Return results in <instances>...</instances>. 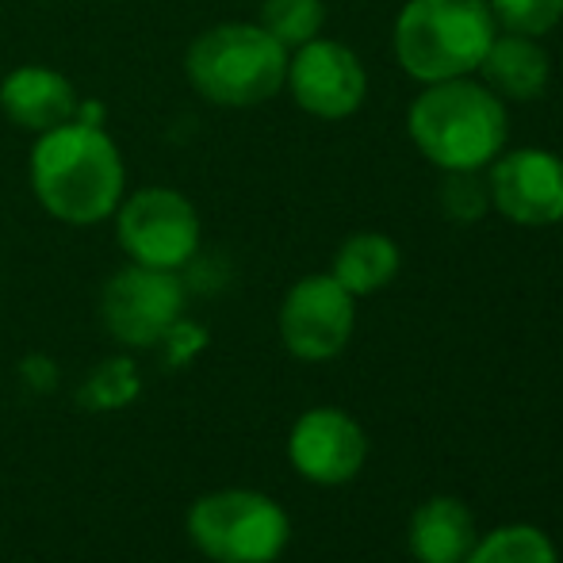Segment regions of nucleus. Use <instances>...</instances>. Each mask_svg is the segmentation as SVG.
<instances>
[{
    "instance_id": "obj_1",
    "label": "nucleus",
    "mask_w": 563,
    "mask_h": 563,
    "mask_svg": "<svg viewBox=\"0 0 563 563\" xmlns=\"http://www.w3.org/2000/svg\"><path fill=\"white\" fill-rule=\"evenodd\" d=\"M31 185L54 219L92 227L123 203V157L97 123L69 119L38 134L31 150Z\"/></svg>"
},
{
    "instance_id": "obj_2",
    "label": "nucleus",
    "mask_w": 563,
    "mask_h": 563,
    "mask_svg": "<svg viewBox=\"0 0 563 563\" xmlns=\"http://www.w3.org/2000/svg\"><path fill=\"white\" fill-rule=\"evenodd\" d=\"M415 146L441 169H483L506 146V108L490 89L452 77L410 104Z\"/></svg>"
},
{
    "instance_id": "obj_3",
    "label": "nucleus",
    "mask_w": 563,
    "mask_h": 563,
    "mask_svg": "<svg viewBox=\"0 0 563 563\" xmlns=\"http://www.w3.org/2000/svg\"><path fill=\"white\" fill-rule=\"evenodd\" d=\"M495 43L487 0H410L395 23L399 66L418 81H452L479 69Z\"/></svg>"
},
{
    "instance_id": "obj_4",
    "label": "nucleus",
    "mask_w": 563,
    "mask_h": 563,
    "mask_svg": "<svg viewBox=\"0 0 563 563\" xmlns=\"http://www.w3.org/2000/svg\"><path fill=\"white\" fill-rule=\"evenodd\" d=\"M188 81L223 108L265 104L288 81V46L261 23H219L188 46Z\"/></svg>"
},
{
    "instance_id": "obj_5",
    "label": "nucleus",
    "mask_w": 563,
    "mask_h": 563,
    "mask_svg": "<svg viewBox=\"0 0 563 563\" xmlns=\"http://www.w3.org/2000/svg\"><path fill=\"white\" fill-rule=\"evenodd\" d=\"M188 537L216 563H273L288 549L291 521L261 490H216L188 510Z\"/></svg>"
},
{
    "instance_id": "obj_6",
    "label": "nucleus",
    "mask_w": 563,
    "mask_h": 563,
    "mask_svg": "<svg viewBox=\"0 0 563 563\" xmlns=\"http://www.w3.org/2000/svg\"><path fill=\"white\" fill-rule=\"evenodd\" d=\"M115 234L134 265L177 273L200 245V219L173 188H142L115 208Z\"/></svg>"
},
{
    "instance_id": "obj_7",
    "label": "nucleus",
    "mask_w": 563,
    "mask_h": 563,
    "mask_svg": "<svg viewBox=\"0 0 563 563\" xmlns=\"http://www.w3.org/2000/svg\"><path fill=\"white\" fill-rule=\"evenodd\" d=\"M100 311L115 341L146 349L173 334L185 311V288L169 268L126 265L108 280Z\"/></svg>"
},
{
    "instance_id": "obj_8",
    "label": "nucleus",
    "mask_w": 563,
    "mask_h": 563,
    "mask_svg": "<svg viewBox=\"0 0 563 563\" xmlns=\"http://www.w3.org/2000/svg\"><path fill=\"white\" fill-rule=\"evenodd\" d=\"M353 296L334 276H303L280 307V338L299 361H330L353 338Z\"/></svg>"
},
{
    "instance_id": "obj_9",
    "label": "nucleus",
    "mask_w": 563,
    "mask_h": 563,
    "mask_svg": "<svg viewBox=\"0 0 563 563\" xmlns=\"http://www.w3.org/2000/svg\"><path fill=\"white\" fill-rule=\"evenodd\" d=\"M288 85L296 104L319 119L353 115L368 92L361 58L330 38H311L299 46V54L288 62Z\"/></svg>"
},
{
    "instance_id": "obj_10",
    "label": "nucleus",
    "mask_w": 563,
    "mask_h": 563,
    "mask_svg": "<svg viewBox=\"0 0 563 563\" xmlns=\"http://www.w3.org/2000/svg\"><path fill=\"white\" fill-rule=\"evenodd\" d=\"M288 456L303 479L319 487H341L364 467L368 438L353 415L338 407H314L291 426Z\"/></svg>"
},
{
    "instance_id": "obj_11",
    "label": "nucleus",
    "mask_w": 563,
    "mask_h": 563,
    "mask_svg": "<svg viewBox=\"0 0 563 563\" xmlns=\"http://www.w3.org/2000/svg\"><path fill=\"white\" fill-rule=\"evenodd\" d=\"M490 203L518 227H552L563 219V162L549 150H514L490 169Z\"/></svg>"
},
{
    "instance_id": "obj_12",
    "label": "nucleus",
    "mask_w": 563,
    "mask_h": 563,
    "mask_svg": "<svg viewBox=\"0 0 563 563\" xmlns=\"http://www.w3.org/2000/svg\"><path fill=\"white\" fill-rule=\"evenodd\" d=\"M0 108L23 131L46 134L81 112L74 85L46 66H20L0 85Z\"/></svg>"
},
{
    "instance_id": "obj_13",
    "label": "nucleus",
    "mask_w": 563,
    "mask_h": 563,
    "mask_svg": "<svg viewBox=\"0 0 563 563\" xmlns=\"http://www.w3.org/2000/svg\"><path fill=\"white\" fill-rule=\"evenodd\" d=\"M410 552L418 563H464L475 544V521L460 498L438 495L410 514Z\"/></svg>"
},
{
    "instance_id": "obj_14",
    "label": "nucleus",
    "mask_w": 563,
    "mask_h": 563,
    "mask_svg": "<svg viewBox=\"0 0 563 563\" xmlns=\"http://www.w3.org/2000/svg\"><path fill=\"white\" fill-rule=\"evenodd\" d=\"M490 92L498 100H533L549 85V51L533 35H495L490 51L479 62Z\"/></svg>"
},
{
    "instance_id": "obj_15",
    "label": "nucleus",
    "mask_w": 563,
    "mask_h": 563,
    "mask_svg": "<svg viewBox=\"0 0 563 563\" xmlns=\"http://www.w3.org/2000/svg\"><path fill=\"white\" fill-rule=\"evenodd\" d=\"M399 273V245L384 234H353L334 257V280L349 296H372Z\"/></svg>"
},
{
    "instance_id": "obj_16",
    "label": "nucleus",
    "mask_w": 563,
    "mask_h": 563,
    "mask_svg": "<svg viewBox=\"0 0 563 563\" xmlns=\"http://www.w3.org/2000/svg\"><path fill=\"white\" fill-rule=\"evenodd\" d=\"M464 563H560L549 533L537 526H503L472 544Z\"/></svg>"
},
{
    "instance_id": "obj_17",
    "label": "nucleus",
    "mask_w": 563,
    "mask_h": 563,
    "mask_svg": "<svg viewBox=\"0 0 563 563\" xmlns=\"http://www.w3.org/2000/svg\"><path fill=\"white\" fill-rule=\"evenodd\" d=\"M327 4L322 0H265L261 4V27L280 46H303L322 31Z\"/></svg>"
},
{
    "instance_id": "obj_18",
    "label": "nucleus",
    "mask_w": 563,
    "mask_h": 563,
    "mask_svg": "<svg viewBox=\"0 0 563 563\" xmlns=\"http://www.w3.org/2000/svg\"><path fill=\"white\" fill-rule=\"evenodd\" d=\"M479 169H445V180H441V208H445L449 219L456 223H475L483 219L490 203V188L475 177Z\"/></svg>"
},
{
    "instance_id": "obj_19",
    "label": "nucleus",
    "mask_w": 563,
    "mask_h": 563,
    "mask_svg": "<svg viewBox=\"0 0 563 563\" xmlns=\"http://www.w3.org/2000/svg\"><path fill=\"white\" fill-rule=\"evenodd\" d=\"M495 23L514 35H544L563 20V0H487Z\"/></svg>"
}]
</instances>
